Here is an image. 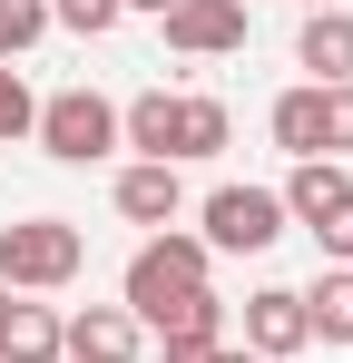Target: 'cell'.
Instances as JSON below:
<instances>
[{
  "label": "cell",
  "instance_id": "obj_14",
  "mask_svg": "<svg viewBox=\"0 0 353 363\" xmlns=\"http://www.w3.org/2000/svg\"><path fill=\"white\" fill-rule=\"evenodd\" d=\"M0 363H59V314L50 304H0Z\"/></svg>",
  "mask_w": 353,
  "mask_h": 363
},
{
  "label": "cell",
  "instance_id": "obj_10",
  "mask_svg": "<svg viewBox=\"0 0 353 363\" xmlns=\"http://www.w3.org/2000/svg\"><path fill=\"white\" fill-rule=\"evenodd\" d=\"M294 60L314 69V89H344V79H353V10H304Z\"/></svg>",
  "mask_w": 353,
  "mask_h": 363
},
{
  "label": "cell",
  "instance_id": "obj_3",
  "mask_svg": "<svg viewBox=\"0 0 353 363\" xmlns=\"http://www.w3.org/2000/svg\"><path fill=\"white\" fill-rule=\"evenodd\" d=\"M196 216H206V226H196L206 255H265V245L285 236V196H275V186H216Z\"/></svg>",
  "mask_w": 353,
  "mask_h": 363
},
{
  "label": "cell",
  "instance_id": "obj_9",
  "mask_svg": "<svg viewBox=\"0 0 353 363\" xmlns=\"http://www.w3.org/2000/svg\"><path fill=\"white\" fill-rule=\"evenodd\" d=\"M275 196H285V226H304V236H314V226L353 196V177H344V157H294V177L275 186Z\"/></svg>",
  "mask_w": 353,
  "mask_h": 363
},
{
  "label": "cell",
  "instance_id": "obj_17",
  "mask_svg": "<svg viewBox=\"0 0 353 363\" xmlns=\"http://www.w3.org/2000/svg\"><path fill=\"white\" fill-rule=\"evenodd\" d=\"M128 20V0H50V30H79V40H108Z\"/></svg>",
  "mask_w": 353,
  "mask_h": 363
},
{
  "label": "cell",
  "instance_id": "obj_7",
  "mask_svg": "<svg viewBox=\"0 0 353 363\" xmlns=\"http://www.w3.org/2000/svg\"><path fill=\"white\" fill-rule=\"evenodd\" d=\"M314 334H304V295L294 285H255L245 295V354H265V363H285V354H304Z\"/></svg>",
  "mask_w": 353,
  "mask_h": 363
},
{
  "label": "cell",
  "instance_id": "obj_21",
  "mask_svg": "<svg viewBox=\"0 0 353 363\" xmlns=\"http://www.w3.org/2000/svg\"><path fill=\"white\" fill-rule=\"evenodd\" d=\"M216 363H265V354H245V344H216Z\"/></svg>",
  "mask_w": 353,
  "mask_h": 363
},
{
  "label": "cell",
  "instance_id": "obj_23",
  "mask_svg": "<svg viewBox=\"0 0 353 363\" xmlns=\"http://www.w3.org/2000/svg\"><path fill=\"white\" fill-rule=\"evenodd\" d=\"M304 10H334V0H304Z\"/></svg>",
  "mask_w": 353,
  "mask_h": 363
},
{
  "label": "cell",
  "instance_id": "obj_16",
  "mask_svg": "<svg viewBox=\"0 0 353 363\" xmlns=\"http://www.w3.org/2000/svg\"><path fill=\"white\" fill-rule=\"evenodd\" d=\"M50 40V0H0V69H20Z\"/></svg>",
  "mask_w": 353,
  "mask_h": 363
},
{
  "label": "cell",
  "instance_id": "obj_19",
  "mask_svg": "<svg viewBox=\"0 0 353 363\" xmlns=\"http://www.w3.org/2000/svg\"><path fill=\"white\" fill-rule=\"evenodd\" d=\"M324 157H353V79L324 89Z\"/></svg>",
  "mask_w": 353,
  "mask_h": 363
},
{
  "label": "cell",
  "instance_id": "obj_1",
  "mask_svg": "<svg viewBox=\"0 0 353 363\" xmlns=\"http://www.w3.org/2000/svg\"><path fill=\"white\" fill-rule=\"evenodd\" d=\"M206 245L157 226V236L128 255V314H138V334H157V344H226V304L206 285Z\"/></svg>",
  "mask_w": 353,
  "mask_h": 363
},
{
  "label": "cell",
  "instance_id": "obj_11",
  "mask_svg": "<svg viewBox=\"0 0 353 363\" xmlns=\"http://www.w3.org/2000/svg\"><path fill=\"white\" fill-rule=\"evenodd\" d=\"M176 118H186V99L147 89V99H128V108H118V147H138V157L176 167Z\"/></svg>",
  "mask_w": 353,
  "mask_h": 363
},
{
  "label": "cell",
  "instance_id": "obj_4",
  "mask_svg": "<svg viewBox=\"0 0 353 363\" xmlns=\"http://www.w3.org/2000/svg\"><path fill=\"white\" fill-rule=\"evenodd\" d=\"M40 147H50L59 167H99L118 147V108L99 99V89H59V99H40V128H30Z\"/></svg>",
  "mask_w": 353,
  "mask_h": 363
},
{
  "label": "cell",
  "instance_id": "obj_18",
  "mask_svg": "<svg viewBox=\"0 0 353 363\" xmlns=\"http://www.w3.org/2000/svg\"><path fill=\"white\" fill-rule=\"evenodd\" d=\"M30 128H40V99H30V79H20V69H0V147H10V138H30Z\"/></svg>",
  "mask_w": 353,
  "mask_h": 363
},
{
  "label": "cell",
  "instance_id": "obj_15",
  "mask_svg": "<svg viewBox=\"0 0 353 363\" xmlns=\"http://www.w3.org/2000/svg\"><path fill=\"white\" fill-rule=\"evenodd\" d=\"M226 138H235L226 99H186V118H176V167H186V157H226Z\"/></svg>",
  "mask_w": 353,
  "mask_h": 363
},
{
  "label": "cell",
  "instance_id": "obj_20",
  "mask_svg": "<svg viewBox=\"0 0 353 363\" xmlns=\"http://www.w3.org/2000/svg\"><path fill=\"white\" fill-rule=\"evenodd\" d=\"M314 245H324L334 265H353V196H344V206H334V216H324V226H314Z\"/></svg>",
  "mask_w": 353,
  "mask_h": 363
},
{
  "label": "cell",
  "instance_id": "obj_24",
  "mask_svg": "<svg viewBox=\"0 0 353 363\" xmlns=\"http://www.w3.org/2000/svg\"><path fill=\"white\" fill-rule=\"evenodd\" d=\"M0 304H10V285H0Z\"/></svg>",
  "mask_w": 353,
  "mask_h": 363
},
{
  "label": "cell",
  "instance_id": "obj_8",
  "mask_svg": "<svg viewBox=\"0 0 353 363\" xmlns=\"http://www.w3.org/2000/svg\"><path fill=\"white\" fill-rule=\"evenodd\" d=\"M108 196H118V216H128V226H176V206H186L176 167H157V157H128Z\"/></svg>",
  "mask_w": 353,
  "mask_h": 363
},
{
  "label": "cell",
  "instance_id": "obj_2",
  "mask_svg": "<svg viewBox=\"0 0 353 363\" xmlns=\"http://www.w3.org/2000/svg\"><path fill=\"white\" fill-rule=\"evenodd\" d=\"M79 265H89V236H79L69 216L0 226V285H10V295H59V285H79Z\"/></svg>",
  "mask_w": 353,
  "mask_h": 363
},
{
  "label": "cell",
  "instance_id": "obj_5",
  "mask_svg": "<svg viewBox=\"0 0 353 363\" xmlns=\"http://www.w3.org/2000/svg\"><path fill=\"white\" fill-rule=\"evenodd\" d=\"M138 314L128 304H79V314H59V363H138Z\"/></svg>",
  "mask_w": 353,
  "mask_h": 363
},
{
  "label": "cell",
  "instance_id": "obj_13",
  "mask_svg": "<svg viewBox=\"0 0 353 363\" xmlns=\"http://www.w3.org/2000/svg\"><path fill=\"white\" fill-rule=\"evenodd\" d=\"M304 334L334 354V344H353V265H324L314 285H304Z\"/></svg>",
  "mask_w": 353,
  "mask_h": 363
},
{
  "label": "cell",
  "instance_id": "obj_12",
  "mask_svg": "<svg viewBox=\"0 0 353 363\" xmlns=\"http://www.w3.org/2000/svg\"><path fill=\"white\" fill-rule=\"evenodd\" d=\"M265 138H275L285 157H324V89H314V79L285 89V99L265 108Z\"/></svg>",
  "mask_w": 353,
  "mask_h": 363
},
{
  "label": "cell",
  "instance_id": "obj_22",
  "mask_svg": "<svg viewBox=\"0 0 353 363\" xmlns=\"http://www.w3.org/2000/svg\"><path fill=\"white\" fill-rule=\"evenodd\" d=\"M128 10H147V20H167V10H176V0H128Z\"/></svg>",
  "mask_w": 353,
  "mask_h": 363
},
{
  "label": "cell",
  "instance_id": "obj_6",
  "mask_svg": "<svg viewBox=\"0 0 353 363\" xmlns=\"http://www.w3.org/2000/svg\"><path fill=\"white\" fill-rule=\"evenodd\" d=\"M167 50L176 60H226V50H245V0H176L167 10Z\"/></svg>",
  "mask_w": 353,
  "mask_h": 363
}]
</instances>
